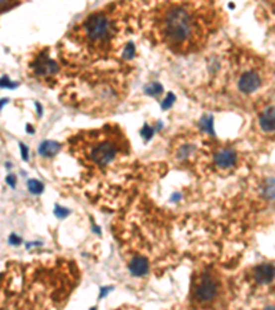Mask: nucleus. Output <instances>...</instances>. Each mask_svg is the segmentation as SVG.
Listing matches in <instances>:
<instances>
[{"mask_svg": "<svg viewBox=\"0 0 275 310\" xmlns=\"http://www.w3.org/2000/svg\"><path fill=\"white\" fill-rule=\"evenodd\" d=\"M210 25L212 19L208 7L192 3L161 4L154 18L157 36L176 53H187L203 47Z\"/></svg>", "mask_w": 275, "mask_h": 310, "instance_id": "nucleus-1", "label": "nucleus"}, {"mask_svg": "<svg viewBox=\"0 0 275 310\" xmlns=\"http://www.w3.org/2000/svg\"><path fill=\"white\" fill-rule=\"evenodd\" d=\"M114 33V22L110 15L105 12H95L85 19L78 35L84 46L95 53L105 50L110 44Z\"/></svg>", "mask_w": 275, "mask_h": 310, "instance_id": "nucleus-2", "label": "nucleus"}, {"mask_svg": "<svg viewBox=\"0 0 275 310\" xmlns=\"http://www.w3.org/2000/svg\"><path fill=\"white\" fill-rule=\"evenodd\" d=\"M85 157L95 165L103 167L113 161L116 155L119 152L120 145L117 141L116 131L102 130V131H92L87 137L85 145H83Z\"/></svg>", "mask_w": 275, "mask_h": 310, "instance_id": "nucleus-3", "label": "nucleus"}, {"mask_svg": "<svg viewBox=\"0 0 275 310\" xmlns=\"http://www.w3.org/2000/svg\"><path fill=\"white\" fill-rule=\"evenodd\" d=\"M219 292V284L212 276L205 274L200 279L198 284L194 288V298L200 304H209L217 297Z\"/></svg>", "mask_w": 275, "mask_h": 310, "instance_id": "nucleus-4", "label": "nucleus"}, {"mask_svg": "<svg viewBox=\"0 0 275 310\" xmlns=\"http://www.w3.org/2000/svg\"><path fill=\"white\" fill-rule=\"evenodd\" d=\"M262 84V80L260 76L256 72H246L241 76V79L238 80V88L242 92H253L256 91L257 88Z\"/></svg>", "mask_w": 275, "mask_h": 310, "instance_id": "nucleus-5", "label": "nucleus"}, {"mask_svg": "<svg viewBox=\"0 0 275 310\" xmlns=\"http://www.w3.org/2000/svg\"><path fill=\"white\" fill-rule=\"evenodd\" d=\"M215 163L219 168H231L237 163V153L231 149H221L216 153Z\"/></svg>", "mask_w": 275, "mask_h": 310, "instance_id": "nucleus-6", "label": "nucleus"}, {"mask_svg": "<svg viewBox=\"0 0 275 310\" xmlns=\"http://www.w3.org/2000/svg\"><path fill=\"white\" fill-rule=\"evenodd\" d=\"M253 276L259 284H267L270 281H273L275 277V268L271 265H260L255 268Z\"/></svg>", "mask_w": 275, "mask_h": 310, "instance_id": "nucleus-7", "label": "nucleus"}, {"mask_svg": "<svg viewBox=\"0 0 275 310\" xmlns=\"http://www.w3.org/2000/svg\"><path fill=\"white\" fill-rule=\"evenodd\" d=\"M130 272L137 277H142L149 273V261L144 256H137L130 262Z\"/></svg>", "mask_w": 275, "mask_h": 310, "instance_id": "nucleus-8", "label": "nucleus"}, {"mask_svg": "<svg viewBox=\"0 0 275 310\" xmlns=\"http://www.w3.org/2000/svg\"><path fill=\"white\" fill-rule=\"evenodd\" d=\"M260 127L263 128L264 131H274L275 130V106H270L264 110L262 116H260Z\"/></svg>", "mask_w": 275, "mask_h": 310, "instance_id": "nucleus-9", "label": "nucleus"}, {"mask_svg": "<svg viewBox=\"0 0 275 310\" xmlns=\"http://www.w3.org/2000/svg\"><path fill=\"white\" fill-rule=\"evenodd\" d=\"M37 75L40 76H50V75H54L58 71V65L55 64L53 60H48V58H43L39 61V64L35 68Z\"/></svg>", "mask_w": 275, "mask_h": 310, "instance_id": "nucleus-10", "label": "nucleus"}, {"mask_svg": "<svg viewBox=\"0 0 275 310\" xmlns=\"http://www.w3.org/2000/svg\"><path fill=\"white\" fill-rule=\"evenodd\" d=\"M61 145L55 141H44L42 142V145L39 146V153L44 156V157H50V156H54L60 151Z\"/></svg>", "mask_w": 275, "mask_h": 310, "instance_id": "nucleus-11", "label": "nucleus"}, {"mask_svg": "<svg viewBox=\"0 0 275 310\" xmlns=\"http://www.w3.org/2000/svg\"><path fill=\"white\" fill-rule=\"evenodd\" d=\"M28 189H29L30 193H33V195H40L44 186H43L42 182H39L36 179H29L28 181Z\"/></svg>", "mask_w": 275, "mask_h": 310, "instance_id": "nucleus-12", "label": "nucleus"}, {"mask_svg": "<svg viewBox=\"0 0 275 310\" xmlns=\"http://www.w3.org/2000/svg\"><path fill=\"white\" fill-rule=\"evenodd\" d=\"M264 195L269 199H275V179H270L264 186Z\"/></svg>", "mask_w": 275, "mask_h": 310, "instance_id": "nucleus-13", "label": "nucleus"}, {"mask_svg": "<svg viewBox=\"0 0 275 310\" xmlns=\"http://www.w3.org/2000/svg\"><path fill=\"white\" fill-rule=\"evenodd\" d=\"M162 90V85L158 84V83H153V84H150L147 88H146V92L149 94V95H156L158 92H161Z\"/></svg>", "mask_w": 275, "mask_h": 310, "instance_id": "nucleus-14", "label": "nucleus"}, {"mask_svg": "<svg viewBox=\"0 0 275 310\" xmlns=\"http://www.w3.org/2000/svg\"><path fill=\"white\" fill-rule=\"evenodd\" d=\"M0 87L14 88V87H17V83H12V81H10L8 78H1V79H0Z\"/></svg>", "mask_w": 275, "mask_h": 310, "instance_id": "nucleus-15", "label": "nucleus"}, {"mask_svg": "<svg viewBox=\"0 0 275 310\" xmlns=\"http://www.w3.org/2000/svg\"><path fill=\"white\" fill-rule=\"evenodd\" d=\"M174 99H175L174 94H168V97L165 98V101L161 103V106L164 108V109H168V108L174 103Z\"/></svg>", "mask_w": 275, "mask_h": 310, "instance_id": "nucleus-16", "label": "nucleus"}, {"mask_svg": "<svg viewBox=\"0 0 275 310\" xmlns=\"http://www.w3.org/2000/svg\"><path fill=\"white\" fill-rule=\"evenodd\" d=\"M134 54H135V47L132 44H128L126 47V51H124V57L126 58H132Z\"/></svg>", "mask_w": 275, "mask_h": 310, "instance_id": "nucleus-17", "label": "nucleus"}, {"mask_svg": "<svg viewBox=\"0 0 275 310\" xmlns=\"http://www.w3.org/2000/svg\"><path fill=\"white\" fill-rule=\"evenodd\" d=\"M55 214H57V217L64 218V217H66V215H69V211L65 210V208H60V207H57V208H55Z\"/></svg>", "mask_w": 275, "mask_h": 310, "instance_id": "nucleus-18", "label": "nucleus"}, {"mask_svg": "<svg viewBox=\"0 0 275 310\" xmlns=\"http://www.w3.org/2000/svg\"><path fill=\"white\" fill-rule=\"evenodd\" d=\"M19 148H21V153H22V158H24L25 161H28V158H29V152H28V149H26V146L24 144H19Z\"/></svg>", "mask_w": 275, "mask_h": 310, "instance_id": "nucleus-19", "label": "nucleus"}, {"mask_svg": "<svg viewBox=\"0 0 275 310\" xmlns=\"http://www.w3.org/2000/svg\"><path fill=\"white\" fill-rule=\"evenodd\" d=\"M8 243L12 244V245H18V244L21 243V238H19L17 234H11L10 238H8Z\"/></svg>", "mask_w": 275, "mask_h": 310, "instance_id": "nucleus-20", "label": "nucleus"}, {"mask_svg": "<svg viewBox=\"0 0 275 310\" xmlns=\"http://www.w3.org/2000/svg\"><path fill=\"white\" fill-rule=\"evenodd\" d=\"M6 182L8 183V185H10L11 188H14V186L17 185V178H15V176H14V175H8L6 178Z\"/></svg>", "mask_w": 275, "mask_h": 310, "instance_id": "nucleus-21", "label": "nucleus"}, {"mask_svg": "<svg viewBox=\"0 0 275 310\" xmlns=\"http://www.w3.org/2000/svg\"><path fill=\"white\" fill-rule=\"evenodd\" d=\"M7 101H8L7 98H3V99H0V109H1V106H3L4 103H7Z\"/></svg>", "mask_w": 275, "mask_h": 310, "instance_id": "nucleus-22", "label": "nucleus"}, {"mask_svg": "<svg viewBox=\"0 0 275 310\" xmlns=\"http://www.w3.org/2000/svg\"><path fill=\"white\" fill-rule=\"evenodd\" d=\"M264 310H275V306H269V308H266Z\"/></svg>", "mask_w": 275, "mask_h": 310, "instance_id": "nucleus-23", "label": "nucleus"}]
</instances>
